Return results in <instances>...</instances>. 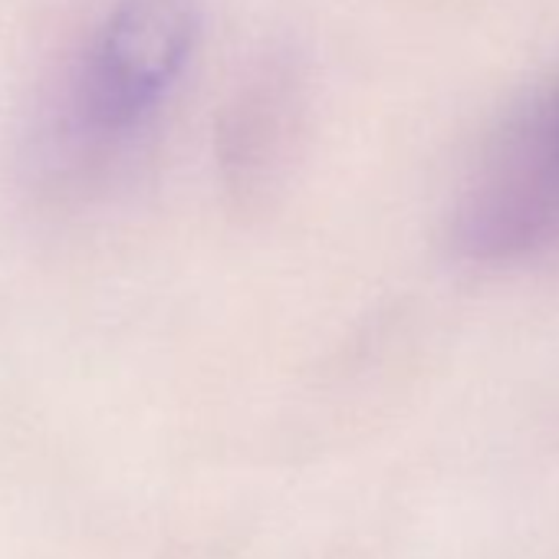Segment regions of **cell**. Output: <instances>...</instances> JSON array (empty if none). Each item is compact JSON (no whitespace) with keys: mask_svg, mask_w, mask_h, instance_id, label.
Instances as JSON below:
<instances>
[{"mask_svg":"<svg viewBox=\"0 0 559 559\" xmlns=\"http://www.w3.org/2000/svg\"><path fill=\"white\" fill-rule=\"evenodd\" d=\"M194 40V0H119L70 76V129L86 142L135 135L181 80Z\"/></svg>","mask_w":559,"mask_h":559,"instance_id":"obj_1","label":"cell"},{"mask_svg":"<svg viewBox=\"0 0 559 559\" xmlns=\"http://www.w3.org/2000/svg\"><path fill=\"white\" fill-rule=\"evenodd\" d=\"M559 237V83L493 142L454 217L451 243L477 263L520 260Z\"/></svg>","mask_w":559,"mask_h":559,"instance_id":"obj_2","label":"cell"},{"mask_svg":"<svg viewBox=\"0 0 559 559\" xmlns=\"http://www.w3.org/2000/svg\"><path fill=\"white\" fill-rule=\"evenodd\" d=\"M290 73L266 70L247 86L221 132V162L237 191H260L273 168L284 162L294 132V86Z\"/></svg>","mask_w":559,"mask_h":559,"instance_id":"obj_3","label":"cell"}]
</instances>
